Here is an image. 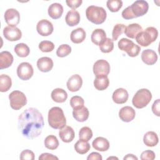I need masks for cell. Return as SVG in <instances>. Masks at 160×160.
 Wrapping results in <instances>:
<instances>
[{
  "label": "cell",
  "instance_id": "cell-1",
  "mask_svg": "<svg viewBox=\"0 0 160 160\" xmlns=\"http://www.w3.org/2000/svg\"><path fill=\"white\" fill-rule=\"evenodd\" d=\"M44 125L42 114L34 108L26 109L18 118V129L23 136L29 139L38 137L42 132Z\"/></svg>",
  "mask_w": 160,
  "mask_h": 160
},
{
  "label": "cell",
  "instance_id": "cell-2",
  "mask_svg": "<svg viewBox=\"0 0 160 160\" xmlns=\"http://www.w3.org/2000/svg\"><path fill=\"white\" fill-rule=\"evenodd\" d=\"M48 123L53 129H60L66 124V119L62 109L59 107H53L48 112Z\"/></svg>",
  "mask_w": 160,
  "mask_h": 160
},
{
  "label": "cell",
  "instance_id": "cell-3",
  "mask_svg": "<svg viewBox=\"0 0 160 160\" xmlns=\"http://www.w3.org/2000/svg\"><path fill=\"white\" fill-rule=\"evenodd\" d=\"M87 19L95 24H101L103 23L107 16L106 10L99 6H90L86 11Z\"/></svg>",
  "mask_w": 160,
  "mask_h": 160
},
{
  "label": "cell",
  "instance_id": "cell-4",
  "mask_svg": "<svg viewBox=\"0 0 160 160\" xmlns=\"http://www.w3.org/2000/svg\"><path fill=\"white\" fill-rule=\"evenodd\" d=\"M158 31L154 27H148L144 31L139 32L135 38L136 42L142 47H146L156 41Z\"/></svg>",
  "mask_w": 160,
  "mask_h": 160
},
{
  "label": "cell",
  "instance_id": "cell-5",
  "mask_svg": "<svg viewBox=\"0 0 160 160\" xmlns=\"http://www.w3.org/2000/svg\"><path fill=\"white\" fill-rule=\"evenodd\" d=\"M152 99V94L148 89H141L138 90L132 99L133 106L138 108L141 109L146 107Z\"/></svg>",
  "mask_w": 160,
  "mask_h": 160
},
{
  "label": "cell",
  "instance_id": "cell-6",
  "mask_svg": "<svg viewBox=\"0 0 160 160\" xmlns=\"http://www.w3.org/2000/svg\"><path fill=\"white\" fill-rule=\"evenodd\" d=\"M118 48L120 50L126 52L130 57L137 56L141 51L140 46L126 38H122L119 41Z\"/></svg>",
  "mask_w": 160,
  "mask_h": 160
},
{
  "label": "cell",
  "instance_id": "cell-7",
  "mask_svg": "<svg viewBox=\"0 0 160 160\" xmlns=\"http://www.w3.org/2000/svg\"><path fill=\"white\" fill-rule=\"evenodd\" d=\"M10 106L14 110H19L27 103V98L25 94L19 91H13L9 95Z\"/></svg>",
  "mask_w": 160,
  "mask_h": 160
},
{
  "label": "cell",
  "instance_id": "cell-8",
  "mask_svg": "<svg viewBox=\"0 0 160 160\" xmlns=\"http://www.w3.org/2000/svg\"><path fill=\"white\" fill-rule=\"evenodd\" d=\"M34 70L32 65L27 62H21L17 68L18 76L24 81L29 79L33 75Z\"/></svg>",
  "mask_w": 160,
  "mask_h": 160
},
{
  "label": "cell",
  "instance_id": "cell-9",
  "mask_svg": "<svg viewBox=\"0 0 160 160\" xmlns=\"http://www.w3.org/2000/svg\"><path fill=\"white\" fill-rule=\"evenodd\" d=\"M109 63L104 59H99L93 65V72L96 76H108L110 72Z\"/></svg>",
  "mask_w": 160,
  "mask_h": 160
},
{
  "label": "cell",
  "instance_id": "cell-10",
  "mask_svg": "<svg viewBox=\"0 0 160 160\" xmlns=\"http://www.w3.org/2000/svg\"><path fill=\"white\" fill-rule=\"evenodd\" d=\"M131 11L136 18L142 16L147 13L149 5L147 1L143 0H139L134 2L131 6H130Z\"/></svg>",
  "mask_w": 160,
  "mask_h": 160
},
{
  "label": "cell",
  "instance_id": "cell-11",
  "mask_svg": "<svg viewBox=\"0 0 160 160\" xmlns=\"http://www.w3.org/2000/svg\"><path fill=\"white\" fill-rule=\"evenodd\" d=\"M3 35L7 40L9 41H16L21 38L22 32L16 26H8L3 29Z\"/></svg>",
  "mask_w": 160,
  "mask_h": 160
},
{
  "label": "cell",
  "instance_id": "cell-12",
  "mask_svg": "<svg viewBox=\"0 0 160 160\" xmlns=\"http://www.w3.org/2000/svg\"><path fill=\"white\" fill-rule=\"evenodd\" d=\"M38 32L42 36H48L52 34L54 30V27L51 22L47 19L40 20L36 26Z\"/></svg>",
  "mask_w": 160,
  "mask_h": 160
},
{
  "label": "cell",
  "instance_id": "cell-13",
  "mask_svg": "<svg viewBox=\"0 0 160 160\" xmlns=\"http://www.w3.org/2000/svg\"><path fill=\"white\" fill-rule=\"evenodd\" d=\"M4 19L9 26H16L20 21V14L15 9H8L4 12Z\"/></svg>",
  "mask_w": 160,
  "mask_h": 160
},
{
  "label": "cell",
  "instance_id": "cell-14",
  "mask_svg": "<svg viewBox=\"0 0 160 160\" xmlns=\"http://www.w3.org/2000/svg\"><path fill=\"white\" fill-rule=\"evenodd\" d=\"M82 84V78L79 74L71 76L68 80L66 85L68 89L71 92H76L80 89Z\"/></svg>",
  "mask_w": 160,
  "mask_h": 160
},
{
  "label": "cell",
  "instance_id": "cell-15",
  "mask_svg": "<svg viewBox=\"0 0 160 160\" xmlns=\"http://www.w3.org/2000/svg\"><path fill=\"white\" fill-rule=\"evenodd\" d=\"M136 116L135 110L130 106H124L122 108L119 112V118L124 122H129L133 120Z\"/></svg>",
  "mask_w": 160,
  "mask_h": 160
},
{
  "label": "cell",
  "instance_id": "cell-16",
  "mask_svg": "<svg viewBox=\"0 0 160 160\" xmlns=\"http://www.w3.org/2000/svg\"><path fill=\"white\" fill-rule=\"evenodd\" d=\"M129 94L126 89L124 88H118L115 90L112 94V98L116 104H124L128 99Z\"/></svg>",
  "mask_w": 160,
  "mask_h": 160
},
{
  "label": "cell",
  "instance_id": "cell-17",
  "mask_svg": "<svg viewBox=\"0 0 160 160\" xmlns=\"http://www.w3.org/2000/svg\"><path fill=\"white\" fill-rule=\"evenodd\" d=\"M59 136L63 142L68 143L71 142L74 139L75 133L71 127L65 126L64 128L60 129L59 131Z\"/></svg>",
  "mask_w": 160,
  "mask_h": 160
},
{
  "label": "cell",
  "instance_id": "cell-18",
  "mask_svg": "<svg viewBox=\"0 0 160 160\" xmlns=\"http://www.w3.org/2000/svg\"><path fill=\"white\" fill-rule=\"evenodd\" d=\"M141 59L147 65H153L158 60V55L152 49H145L142 52Z\"/></svg>",
  "mask_w": 160,
  "mask_h": 160
},
{
  "label": "cell",
  "instance_id": "cell-19",
  "mask_svg": "<svg viewBox=\"0 0 160 160\" xmlns=\"http://www.w3.org/2000/svg\"><path fill=\"white\" fill-rule=\"evenodd\" d=\"M37 66L40 71L47 72L52 69L53 61L49 57H42L38 60Z\"/></svg>",
  "mask_w": 160,
  "mask_h": 160
},
{
  "label": "cell",
  "instance_id": "cell-20",
  "mask_svg": "<svg viewBox=\"0 0 160 160\" xmlns=\"http://www.w3.org/2000/svg\"><path fill=\"white\" fill-rule=\"evenodd\" d=\"M89 112L87 108L84 106L80 108L73 109L72 116L74 118L79 122H84L89 118Z\"/></svg>",
  "mask_w": 160,
  "mask_h": 160
},
{
  "label": "cell",
  "instance_id": "cell-21",
  "mask_svg": "<svg viewBox=\"0 0 160 160\" xmlns=\"http://www.w3.org/2000/svg\"><path fill=\"white\" fill-rule=\"evenodd\" d=\"M48 11L49 16L51 18L58 19L61 17L63 13V7L60 3H52L49 6Z\"/></svg>",
  "mask_w": 160,
  "mask_h": 160
},
{
  "label": "cell",
  "instance_id": "cell-22",
  "mask_svg": "<svg viewBox=\"0 0 160 160\" xmlns=\"http://www.w3.org/2000/svg\"><path fill=\"white\" fill-rule=\"evenodd\" d=\"M13 56L9 51H2L0 53V69H3L11 66L13 62Z\"/></svg>",
  "mask_w": 160,
  "mask_h": 160
},
{
  "label": "cell",
  "instance_id": "cell-23",
  "mask_svg": "<svg viewBox=\"0 0 160 160\" xmlns=\"http://www.w3.org/2000/svg\"><path fill=\"white\" fill-rule=\"evenodd\" d=\"M92 147L99 151H106L109 148V142L108 140L103 137L96 138L92 143Z\"/></svg>",
  "mask_w": 160,
  "mask_h": 160
},
{
  "label": "cell",
  "instance_id": "cell-24",
  "mask_svg": "<svg viewBox=\"0 0 160 160\" xmlns=\"http://www.w3.org/2000/svg\"><path fill=\"white\" fill-rule=\"evenodd\" d=\"M141 31H142V28L138 23H133L126 27L124 33L127 37L131 39H134Z\"/></svg>",
  "mask_w": 160,
  "mask_h": 160
},
{
  "label": "cell",
  "instance_id": "cell-25",
  "mask_svg": "<svg viewBox=\"0 0 160 160\" xmlns=\"http://www.w3.org/2000/svg\"><path fill=\"white\" fill-rule=\"evenodd\" d=\"M65 21L66 24L69 26H76L80 21L79 13L74 9L69 11L66 14Z\"/></svg>",
  "mask_w": 160,
  "mask_h": 160
},
{
  "label": "cell",
  "instance_id": "cell-26",
  "mask_svg": "<svg viewBox=\"0 0 160 160\" xmlns=\"http://www.w3.org/2000/svg\"><path fill=\"white\" fill-rule=\"evenodd\" d=\"M86 38V32L82 28L74 29L71 33V40L75 44H79L84 41Z\"/></svg>",
  "mask_w": 160,
  "mask_h": 160
},
{
  "label": "cell",
  "instance_id": "cell-27",
  "mask_svg": "<svg viewBox=\"0 0 160 160\" xmlns=\"http://www.w3.org/2000/svg\"><path fill=\"white\" fill-rule=\"evenodd\" d=\"M51 98L56 102H64L68 98V94L63 89L56 88L52 90L51 92Z\"/></svg>",
  "mask_w": 160,
  "mask_h": 160
},
{
  "label": "cell",
  "instance_id": "cell-28",
  "mask_svg": "<svg viewBox=\"0 0 160 160\" xmlns=\"http://www.w3.org/2000/svg\"><path fill=\"white\" fill-rule=\"evenodd\" d=\"M159 141L157 134L154 131L147 132L143 137V142L149 147H153L158 144Z\"/></svg>",
  "mask_w": 160,
  "mask_h": 160
},
{
  "label": "cell",
  "instance_id": "cell-29",
  "mask_svg": "<svg viewBox=\"0 0 160 160\" xmlns=\"http://www.w3.org/2000/svg\"><path fill=\"white\" fill-rule=\"evenodd\" d=\"M91 38L94 44L99 46L106 38V34L102 29H96L92 31Z\"/></svg>",
  "mask_w": 160,
  "mask_h": 160
},
{
  "label": "cell",
  "instance_id": "cell-30",
  "mask_svg": "<svg viewBox=\"0 0 160 160\" xmlns=\"http://www.w3.org/2000/svg\"><path fill=\"white\" fill-rule=\"evenodd\" d=\"M109 84V80L108 76H96L94 81V86L95 88L99 91L105 90Z\"/></svg>",
  "mask_w": 160,
  "mask_h": 160
},
{
  "label": "cell",
  "instance_id": "cell-31",
  "mask_svg": "<svg viewBox=\"0 0 160 160\" xmlns=\"http://www.w3.org/2000/svg\"><path fill=\"white\" fill-rule=\"evenodd\" d=\"M90 148V144L88 141L82 139H79L74 144L75 151L80 154H84L87 153L89 151Z\"/></svg>",
  "mask_w": 160,
  "mask_h": 160
},
{
  "label": "cell",
  "instance_id": "cell-32",
  "mask_svg": "<svg viewBox=\"0 0 160 160\" xmlns=\"http://www.w3.org/2000/svg\"><path fill=\"white\" fill-rule=\"evenodd\" d=\"M14 52L18 56L25 58L29 54L30 49L27 44L24 43H19L15 46Z\"/></svg>",
  "mask_w": 160,
  "mask_h": 160
},
{
  "label": "cell",
  "instance_id": "cell-33",
  "mask_svg": "<svg viewBox=\"0 0 160 160\" xmlns=\"http://www.w3.org/2000/svg\"><path fill=\"white\" fill-rule=\"evenodd\" d=\"M12 86L11 78L6 74H1L0 76V91L2 92L8 91Z\"/></svg>",
  "mask_w": 160,
  "mask_h": 160
},
{
  "label": "cell",
  "instance_id": "cell-34",
  "mask_svg": "<svg viewBox=\"0 0 160 160\" xmlns=\"http://www.w3.org/2000/svg\"><path fill=\"white\" fill-rule=\"evenodd\" d=\"M44 146L50 150H54L59 146L58 138L54 135H49L44 139Z\"/></svg>",
  "mask_w": 160,
  "mask_h": 160
},
{
  "label": "cell",
  "instance_id": "cell-35",
  "mask_svg": "<svg viewBox=\"0 0 160 160\" xmlns=\"http://www.w3.org/2000/svg\"><path fill=\"white\" fill-rule=\"evenodd\" d=\"M102 52L108 53L111 52L114 48V42L112 39L106 38L105 40L99 46Z\"/></svg>",
  "mask_w": 160,
  "mask_h": 160
},
{
  "label": "cell",
  "instance_id": "cell-36",
  "mask_svg": "<svg viewBox=\"0 0 160 160\" xmlns=\"http://www.w3.org/2000/svg\"><path fill=\"white\" fill-rule=\"evenodd\" d=\"M92 137V131L90 128L88 126L82 127L79 132V139H82L86 141H89Z\"/></svg>",
  "mask_w": 160,
  "mask_h": 160
},
{
  "label": "cell",
  "instance_id": "cell-37",
  "mask_svg": "<svg viewBox=\"0 0 160 160\" xmlns=\"http://www.w3.org/2000/svg\"><path fill=\"white\" fill-rule=\"evenodd\" d=\"M108 8L112 12H118L122 6V1L121 0H108L106 2Z\"/></svg>",
  "mask_w": 160,
  "mask_h": 160
},
{
  "label": "cell",
  "instance_id": "cell-38",
  "mask_svg": "<svg viewBox=\"0 0 160 160\" xmlns=\"http://www.w3.org/2000/svg\"><path fill=\"white\" fill-rule=\"evenodd\" d=\"M126 27V26L123 24H116L114 26L112 32V41H116L118 39L119 36L124 32Z\"/></svg>",
  "mask_w": 160,
  "mask_h": 160
},
{
  "label": "cell",
  "instance_id": "cell-39",
  "mask_svg": "<svg viewBox=\"0 0 160 160\" xmlns=\"http://www.w3.org/2000/svg\"><path fill=\"white\" fill-rule=\"evenodd\" d=\"M71 52V48L66 44H61L56 51V55L59 58H64L69 55Z\"/></svg>",
  "mask_w": 160,
  "mask_h": 160
},
{
  "label": "cell",
  "instance_id": "cell-40",
  "mask_svg": "<svg viewBox=\"0 0 160 160\" xmlns=\"http://www.w3.org/2000/svg\"><path fill=\"white\" fill-rule=\"evenodd\" d=\"M39 48L42 52H49L54 49V44L50 41H42L39 44Z\"/></svg>",
  "mask_w": 160,
  "mask_h": 160
},
{
  "label": "cell",
  "instance_id": "cell-41",
  "mask_svg": "<svg viewBox=\"0 0 160 160\" xmlns=\"http://www.w3.org/2000/svg\"><path fill=\"white\" fill-rule=\"evenodd\" d=\"M84 99L79 96H72L70 99V105L72 109L82 107L84 106Z\"/></svg>",
  "mask_w": 160,
  "mask_h": 160
},
{
  "label": "cell",
  "instance_id": "cell-42",
  "mask_svg": "<svg viewBox=\"0 0 160 160\" xmlns=\"http://www.w3.org/2000/svg\"><path fill=\"white\" fill-rule=\"evenodd\" d=\"M19 158L22 160H34V154L29 149H25L21 152Z\"/></svg>",
  "mask_w": 160,
  "mask_h": 160
},
{
  "label": "cell",
  "instance_id": "cell-43",
  "mask_svg": "<svg viewBox=\"0 0 160 160\" xmlns=\"http://www.w3.org/2000/svg\"><path fill=\"white\" fill-rule=\"evenodd\" d=\"M155 153L151 150L144 151L141 154V159L142 160H153L155 159Z\"/></svg>",
  "mask_w": 160,
  "mask_h": 160
},
{
  "label": "cell",
  "instance_id": "cell-44",
  "mask_svg": "<svg viewBox=\"0 0 160 160\" xmlns=\"http://www.w3.org/2000/svg\"><path fill=\"white\" fill-rule=\"evenodd\" d=\"M122 17L125 19H131L135 18V16L132 14L130 6L124 9L122 12Z\"/></svg>",
  "mask_w": 160,
  "mask_h": 160
},
{
  "label": "cell",
  "instance_id": "cell-45",
  "mask_svg": "<svg viewBox=\"0 0 160 160\" xmlns=\"http://www.w3.org/2000/svg\"><path fill=\"white\" fill-rule=\"evenodd\" d=\"M66 2L68 6V7L75 10V9L79 8L81 5L82 1V0H66Z\"/></svg>",
  "mask_w": 160,
  "mask_h": 160
},
{
  "label": "cell",
  "instance_id": "cell-46",
  "mask_svg": "<svg viewBox=\"0 0 160 160\" xmlns=\"http://www.w3.org/2000/svg\"><path fill=\"white\" fill-rule=\"evenodd\" d=\"M160 100L158 99L154 102L152 105V111L157 116H160Z\"/></svg>",
  "mask_w": 160,
  "mask_h": 160
},
{
  "label": "cell",
  "instance_id": "cell-47",
  "mask_svg": "<svg viewBox=\"0 0 160 160\" xmlns=\"http://www.w3.org/2000/svg\"><path fill=\"white\" fill-rule=\"evenodd\" d=\"M39 160H52V159H58V158L52 155V154L45 152L42 153L39 157Z\"/></svg>",
  "mask_w": 160,
  "mask_h": 160
},
{
  "label": "cell",
  "instance_id": "cell-48",
  "mask_svg": "<svg viewBox=\"0 0 160 160\" xmlns=\"http://www.w3.org/2000/svg\"><path fill=\"white\" fill-rule=\"evenodd\" d=\"M101 155L96 152H91L87 158L88 160H102Z\"/></svg>",
  "mask_w": 160,
  "mask_h": 160
},
{
  "label": "cell",
  "instance_id": "cell-49",
  "mask_svg": "<svg viewBox=\"0 0 160 160\" xmlns=\"http://www.w3.org/2000/svg\"><path fill=\"white\" fill-rule=\"evenodd\" d=\"M124 159H136L137 160L138 159V158L136 156H135L134 155L132 154H127L124 158Z\"/></svg>",
  "mask_w": 160,
  "mask_h": 160
},
{
  "label": "cell",
  "instance_id": "cell-50",
  "mask_svg": "<svg viewBox=\"0 0 160 160\" xmlns=\"http://www.w3.org/2000/svg\"><path fill=\"white\" fill-rule=\"evenodd\" d=\"M118 159L117 158H116V157H109V158H108L107 159Z\"/></svg>",
  "mask_w": 160,
  "mask_h": 160
}]
</instances>
